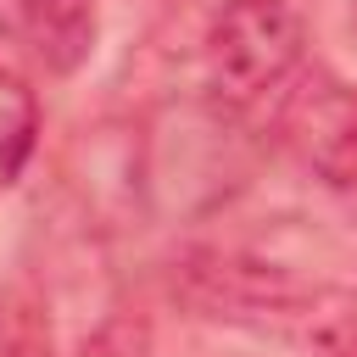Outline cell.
<instances>
[{
  "label": "cell",
  "instance_id": "obj_1",
  "mask_svg": "<svg viewBox=\"0 0 357 357\" xmlns=\"http://www.w3.org/2000/svg\"><path fill=\"white\" fill-rule=\"evenodd\" d=\"M307 50V0H223L206 33V89L229 112H251L290 84Z\"/></svg>",
  "mask_w": 357,
  "mask_h": 357
},
{
  "label": "cell",
  "instance_id": "obj_2",
  "mask_svg": "<svg viewBox=\"0 0 357 357\" xmlns=\"http://www.w3.org/2000/svg\"><path fill=\"white\" fill-rule=\"evenodd\" d=\"M296 139L329 184L357 190V89L318 84L307 100H296Z\"/></svg>",
  "mask_w": 357,
  "mask_h": 357
},
{
  "label": "cell",
  "instance_id": "obj_3",
  "mask_svg": "<svg viewBox=\"0 0 357 357\" xmlns=\"http://www.w3.org/2000/svg\"><path fill=\"white\" fill-rule=\"evenodd\" d=\"M28 22L45 67L56 73H73L95 45V0H28Z\"/></svg>",
  "mask_w": 357,
  "mask_h": 357
},
{
  "label": "cell",
  "instance_id": "obj_4",
  "mask_svg": "<svg viewBox=\"0 0 357 357\" xmlns=\"http://www.w3.org/2000/svg\"><path fill=\"white\" fill-rule=\"evenodd\" d=\"M33 139H39V100L11 67H0V190L28 167Z\"/></svg>",
  "mask_w": 357,
  "mask_h": 357
},
{
  "label": "cell",
  "instance_id": "obj_5",
  "mask_svg": "<svg viewBox=\"0 0 357 357\" xmlns=\"http://www.w3.org/2000/svg\"><path fill=\"white\" fill-rule=\"evenodd\" d=\"M0 357H56L50 329L33 312H0Z\"/></svg>",
  "mask_w": 357,
  "mask_h": 357
},
{
  "label": "cell",
  "instance_id": "obj_6",
  "mask_svg": "<svg viewBox=\"0 0 357 357\" xmlns=\"http://www.w3.org/2000/svg\"><path fill=\"white\" fill-rule=\"evenodd\" d=\"M324 351H329V357H357V307H346V312L329 318V329H324Z\"/></svg>",
  "mask_w": 357,
  "mask_h": 357
}]
</instances>
